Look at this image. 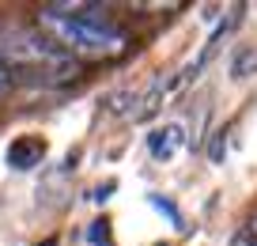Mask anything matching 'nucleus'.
<instances>
[{"label":"nucleus","instance_id":"nucleus-1","mask_svg":"<svg viewBox=\"0 0 257 246\" xmlns=\"http://www.w3.org/2000/svg\"><path fill=\"white\" fill-rule=\"evenodd\" d=\"M38 31L57 49L72 57H91V61L117 57L128 46V38L106 19L98 4H72V0L46 4V8H38Z\"/></svg>","mask_w":257,"mask_h":246},{"label":"nucleus","instance_id":"nucleus-2","mask_svg":"<svg viewBox=\"0 0 257 246\" xmlns=\"http://www.w3.org/2000/svg\"><path fill=\"white\" fill-rule=\"evenodd\" d=\"M0 61L16 72V84L31 88H57L80 76V61L57 49L42 31L19 23H0Z\"/></svg>","mask_w":257,"mask_h":246},{"label":"nucleus","instance_id":"nucleus-3","mask_svg":"<svg viewBox=\"0 0 257 246\" xmlns=\"http://www.w3.org/2000/svg\"><path fill=\"white\" fill-rule=\"evenodd\" d=\"M42 155H46V140H38V136H19V140H12V148H8V167L31 171V167L42 163Z\"/></svg>","mask_w":257,"mask_h":246},{"label":"nucleus","instance_id":"nucleus-4","mask_svg":"<svg viewBox=\"0 0 257 246\" xmlns=\"http://www.w3.org/2000/svg\"><path fill=\"white\" fill-rule=\"evenodd\" d=\"M182 144H185V129L182 125H163V129H155V133L148 136V148H152L155 159H170Z\"/></svg>","mask_w":257,"mask_h":246},{"label":"nucleus","instance_id":"nucleus-5","mask_svg":"<svg viewBox=\"0 0 257 246\" xmlns=\"http://www.w3.org/2000/svg\"><path fill=\"white\" fill-rule=\"evenodd\" d=\"M257 72V49L253 46H242L238 53H234V61H231V76L234 79H246V76H253Z\"/></svg>","mask_w":257,"mask_h":246},{"label":"nucleus","instance_id":"nucleus-6","mask_svg":"<svg viewBox=\"0 0 257 246\" xmlns=\"http://www.w3.org/2000/svg\"><path fill=\"white\" fill-rule=\"evenodd\" d=\"M91 242H95V246H110V223H106V220L91 223Z\"/></svg>","mask_w":257,"mask_h":246},{"label":"nucleus","instance_id":"nucleus-7","mask_svg":"<svg viewBox=\"0 0 257 246\" xmlns=\"http://www.w3.org/2000/svg\"><path fill=\"white\" fill-rule=\"evenodd\" d=\"M12 84H16V72H12V68H8V64L0 61V88L8 91V88H12Z\"/></svg>","mask_w":257,"mask_h":246},{"label":"nucleus","instance_id":"nucleus-8","mask_svg":"<svg viewBox=\"0 0 257 246\" xmlns=\"http://www.w3.org/2000/svg\"><path fill=\"white\" fill-rule=\"evenodd\" d=\"M212 159H223V136H216V140H212Z\"/></svg>","mask_w":257,"mask_h":246},{"label":"nucleus","instance_id":"nucleus-9","mask_svg":"<svg viewBox=\"0 0 257 246\" xmlns=\"http://www.w3.org/2000/svg\"><path fill=\"white\" fill-rule=\"evenodd\" d=\"M234 246H257V238H253V235H246V231H242V235L234 238Z\"/></svg>","mask_w":257,"mask_h":246},{"label":"nucleus","instance_id":"nucleus-10","mask_svg":"<svg viewBox=\"0 0 257 246\" xmlns=\"http://www.w3.org/2000/svg\"><path fill=\"white\" fill-rule=\"evenodd\" d=\"M246 235H253V238H257V216H253V220H249V227H246Z\"/></svg>","mask_w":257,"mask_h":246},{"label":"nucleus","instance_id":"nucleus-11","mask_svg":"<svg viewBox=\"0 0 257 246\" xmlns=\"http://www.w3.org/2000/svg\"><path fill=\"white\" fill-rule=\"evenodd\" d=\"M46 246H57V242H53V238H49V242H46Z\"/></svg>","mask_w":257,"mask_h":246},{"label":"nucleus","instance_id":"nucleus-12","mask_svg":"<svg viewBox=\"0 0 257 246\" xmlns=\"http://www.w3.org/2000/svg\"><path fill=\"white\" fill-rule=\"evenodd\" d=\"M0 99H4V88H0Z\"/></svg>","mask_w":257,"mask_h":246}]
</instances>
